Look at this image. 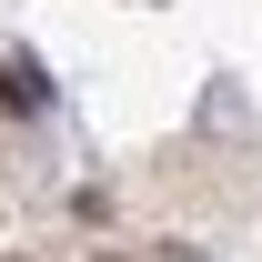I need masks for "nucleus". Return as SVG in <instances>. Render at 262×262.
Here are the masks:
<instances>
[{
  "mask_svg": "<svg viewBox=\"0 0 262 262\" xmlns=\"http://www.w3.org/2000/svg\"><path fill=\"white\" fill-rule=\"evenodd\" d=\"M0 101H10V111H40V71L31 61H0Z\"/></svg>",
  "mask_w": 262,
  "mask_h": 262,
  "instance_id": "nucleus-1",
  "label": "nucleus"
}]
</instances>
